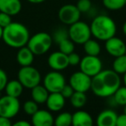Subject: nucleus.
Masks as SVG:
<instances>
[{"label":"nucleus","mask_w":126,"mask_h":126,"mask_svg":"<svg viewBox=\"0 0 126 126\" xmlns=\"http://www.w3.org/2000/svg\"><path fill=\"white\" fill-rule=\"evenodd\" d=\"M121 85L119 74L115 71L107 69L101 70L92 78L91 90L96 96L109 98L114 94Z\"/></svg>","instance_id":"obj_1"},{"label":"nucleus","mask_w":126,"mask_h":126,"mask_svg":"<svg viewBox=\"0 0 126 126\" xmlns=\"http://www.w3.org/2000/svg\"><path fill=\"white\" fill-rule=\"evenodd\" d=\"M30 37L28 29L17 22H11L3 30V41L6 45L14 48H20L26 46Z\"/></svg>","instance_id":"obj_2"},{"label":"nucleus","mask_w":126,"mask_h":126,"mask_svg":"<svg viewBox=\"0 0 126 126\" xmlns=\"http://www.w3.org/2000/svg\"><path fill=\"white\" fill-rule=\"evenodd\" d=\"M92 35L97 40L105 42L114 36L117 32V25L111 17L106 15H98L93 18L91 25Z\"/></svg>","instance_id":"obj_3"},{"label":"nucleus","mask_w":126,"mask_h":126,"mask_svg":"<svg viewBox=\"0 0 126 126\" xmlns=\"http://www.w3.org/2000/svg\"><path fill=\"white\" fill-rule=\"evenodd\" d=\"M52 44L53 39L49 34L46 32H39L30 37L27 46L35 55H42L51 48Z\"/></svg>","instance_id":"obj_4"},{"label":"nucleus","mask_w":126,"mask_h":126,"mask_svg":"<svg viewBox=\"0 0 126 126\" xmlns=\"http://www.w3.org/2000/svg\"><path fill=\"white\" fill-rule=\"evenodd\" d=\"M67 31H68V37L73 41V42L79 45H83L92 36L90 25L79 20L69 25Z\"/></svg>","instance_id":"obj_5"},{"label":"nucleus","mask_w":126,"mask_h":126,"mask_svg":"<svg viewBox=\"0 0 126 126\" xmlns=\"http://www.w3.org/2000/svg\"><path fill=\"white\" fill-rule=\"evenodd\" d=\"M17 78L23 87L31 89L34 86L40 84L42 76L40 72L35 67L30 65L22 67L18 71Z\"/></svg>","instance_id":"obj_6"},{"label":"nucleus","mask_w":126,"mask_h":126,"mask_svg":"<svg viewBox=\"0 0 126 126\" xmlns=\"http://www.w3.org/2000/svg\"><path fill=\"white\" fill-rule=\"evenodd\" d=\"M20 110V102L18 98L6 94L0 97V116L8 118H13Z\"/></svg>","instance_id":"obj_7"},{"label":"nucleus","mask_w":126,"mask_h":126,"mask_svg":"<svg viewBox=\"0 0 126 126\" xmlns=\"http://www.w3.org/2000/svg\"><path fill=\"white\" fill-rule=\"evenodd\" d=\"M66 85L65 77L60 71H51L47 73L43 79V86L48 93H60Z\"/></svg>","instance_id":"obj_8"},{"label":"nucleus","mask_w":126,"mask_h":126,"mask_svg":"<svg viewBox=\"0 0 126 126\" xmlns=\"http://www.w3.org/2000/svg\"><path fill=\"white\" fill-rule=\"evenodd\" d=\"M79 65L81 72L85 73L92 78L98 74L103 67L101 60L98 56L87 55V54L80 60Z\"/></svg>","instance_id":"obj_9"},{"label":"nucleus","mask_w":126,"mask_h":126,"mask_svg":"<svg viewBox=\"0 0 126 126\" xmlns=\"http://www.w3.org/2000/svg\"><path fill=\"white\" fill-rule=\"evenodd\" d=\"M81 12L74 4H67L61 6L58 11L60 21L66 25H71L76 23L80 18Z\"/></svg>","instance_id":"obj_10"},{"label":"nucleus","mask_w":126,"mask_h":126,"mask_svg":"<svg viewBox=\"0 0 126 126\" xmlns=\"http://www.w3.org/2000/svg\"><path fill=\"white\" fill-rule=\"evenodd\" d=\"M91 84L92 77L81 71L74 73L69 78V85L74 92L86 93L91 89Z\"/></svg>","instance_id":"obj_11"},{"label":"nucleus","mask_w":126,"mask_h":126,"mask_svg":"<svg viewBox=\"0 0 126 126\" xmlns=\"http://www.w3.org/2000/svg\"><path fill=\"white\" fill-rule=\"evenodd\" d=\"M47 65L53 70H64L69 66L67 54L61 52L60 50L52 53L47 58Z\"/></svg>","instance_id":"obj_12"},{"label":"nucleus","mask_w":126,"mask_h":126,"mask_svg":"<svg viewBox=\"0 0 126 126\" xmlns=\"http://www.w3.org/2000/svg\"><path fill=\"white\" fill-rule=\"evenodd\" d=\"M105 47L107 53L113 57L123 55L126 51V43L122 39L116 37L115 35L105 41Z\"/></svg>","instance_id":"obj_13"},{"label":"nucleus","mask_w":126,"mask_h":126,"mask_svg":"<svg viewBox=\"0 0 126 126\" xmlns=\"http://www.w3.org/2000/svg\"><path fill=\"white\" fill-rule=\"evenodd\" d=\"M31 117L34 126H52L54 124V118L48 110H38Z\"/></svg>","instance_id":"obj_14"},{"label":"nucleus","mask_w":126,"mask_h":126,"mask_svg":"<svg viewBox=\"0 0 126 126\" xmlns=\"http://www.w3.org/2000/svg\"><path fill=\"white\" fill-rule=\"evenodd\" d=\"M66 104V98L62 96L61 93H50L48 94L46 105L50 111H60L61 110Z\"/></svg>","instance_id":"obj_15"},{"label":"nucleus","mask_w":126,"mask_h":126,"mask_svg":"<svg viewBox=\"0 0 126 126\" xmlns=\"http://www.w3.org/2000/svg\"><path fill=\"white\" fill-rule=\"evenodd\" d=\"M117 115L114 110L106 109L100 112L96 118L98 126H116Z\"/></svg>","instance_id":"obj_16"},{"label":"nucleus","mask_w":126,"mask_h":126,"mask_svg":"<svg viewBox=\"0 0 126 126\" xmlns=\"http://www.w3.org/2000/svg\"><path fill=\"white\" fill-rule=\"evenodd\" d=\"M22 3L20 0H0V11L16 16L21 11Z\"/></svg>","instance_id":"obj_17"},{"label":"nucleus","mask_w":126,"mask_h":126,"mask_svg":"<svg viewBox=\"0 0 126 126\" xmlns=\"http://www.w3.org/2000/svg\"><path fill=\"white\" fill-rule=\"evenodd\" d=\"M16 54V61L18 62L21 67H26L30 66L34 61V53L28 47V46H23V47L18 48Z\"/></svg>","instance_id":"obj_18"},{"label":"nucleus","mask_w":126,"mask_h":126,"mask_svg":"<svg viewBox=\"0 0 126 126\" xmlns=\"http://www.w3.org/2000/svg\"><path fill=\"white\" fill-rule=\"evenodd\" d=\"M93 121L87 111L79 110L72 115V124L74 126H91Z\"/></svg>","instance_id":"obj_19"},{"label":"nucleus","mask_w":126,"mask_h":126,"mask_svg":"<svg viewBox=\"0 0 126 126\" xmlns=\"http://www.w3.org/2000/svg\"><path fill=\"white\" fill-rule=\"evenodd\" d=\"M48 91L45 88L44 86L37 85L31 88V97L32 99L35 101L37 104H44L46 103L47 97H48Z\"/></svg>","instance_id":"obj_20"},{"label":"nucleus","mask_w":126,"mask_h":126,"mask_svg":"<svg viewBox=\"0 0 126 126\" xmlns=\"http://www.w3.org/2000/svg\"><path fill=\"white\" fill-rule=\"evenodd\" d=\"M5 93L7 95L15 98H19L23 92V86L18 79L8 81L5 86Z\"/></svg>","instance_id":"obj_21"},{"label":"nucleus","mask_w":126,"mask_h":126,"mask_svg":"<svg viewBox=\"0 0 126 126\" xmlns=\"http://www.w3.org/2000/svg\"><path fill=\"white\" fill-rule=\"evenodd\" d=\"M84 50L87 55H94L98 56V54L101 52V47H100L99 43L97 42L96 40L90 38L87 40L84 44Z\"/></svg>","instance_id":"obj_22"},{"label":"nucleus","mask_w":126,"mask_h":126,"mask_svg":"<svg viewBox=\"0 0 126 126\" xmlns=\"http://www.w3.org/2000/svg\"><path fill=\"white\" fill-rule=\"evenodd\" d=\"M69 99H70L71 105L76 109L82 108L83 106H85L87 101L86 93H81V92H74Z\"/></svg>","instance_id":"obj_23"},{"label":"nucleus","mask_w":126,"mask_h":126,"mask_svg":"<svg viewBox=\"0 0 126 126\" xmlns=\"http://www.w3.org/2000/svg\"><path fill=\"white\" fill-rule=\"evenodd\" d=\"M112 70L115 71L117 74H124L126 72V54L115 57L112 63Z\"/></svg>","instance_id":"obj_24"},{"label":"nucleus","mask_w":126,"mask_h":126,"mask_svg":"<svg viewBox=\"0 0 126 126\" xmlns=\"http://www.w3.org/2000/svg\"><path fill=\"white\" fill-rule=\"evenodd\" d=\"M55 126H69L72 124V114L69 112H62L54 118Z\"/></svg>","instance_id":"obj_25"},{"label":"nucleus","mask_w":126,"mask_h":126,"mask_svg":"<svg viewBox=\"0 0 126 126\" xmlns=\"http://www.w3.org/2000/svg\"><path fill=\"white\" fill-rule=\"evenodd\" d=\"M112 98L116 105L124 106L126 105V86H119L112 95Z\"/></svg>","instance_id":"obj_26"},{"label":"nucleus","mask_w":126,"mask_h":126,"mask_svg":"<svg viewBox=\"0 0 126 126\" xmlns=\"http://www.w3.org/2000/svg\"><path fill=\"white\" fill-rule=\"evenodd\" d=\"M102 3L110 11H118L125 6V0H102Z\"/></svg>","instance_id":"obj_27"},{"label":"nucleus","mask_w":126,"mask_h":126,"mask_svg":"<svg viewBox=\"0 0 126 126\" xmlns=\"http://www.w3.org/2000/svg\"><path fill=\"white\" fill-rule=\"evenodd\" d=\"M58 45H59V50L67 55L71 53L74 52V43L69 37L60 42Z\"/></svg>","instance_id":"obj_28"},{"label":"nucleus","mask_w":126,"mask_h":126,"mask_svg":"<svg viewBox=\"0 0 126 126\" xmlns=\"http://www.w3.org/2000/svg\"><path fill=\"white\" fill-rule=\"evenodd\" d=\"M39 110L38 108V104L35 101L32 100H28L23 104V110L27 115L32 116L33 114H35L37 110Z\"/></svg>","instance_id":"obj_29"},{"label":"nucleus","mask_w":126,"mask_h":126,"mask_svg":"<svg viewBox=\"0 0 126 126\" xmlns=\"http://www.w3.org/2000/svg\"><path fill=\"white\" fill-rule=\"evenodd\" d=\"M66 38H68V31L64 30V29L57 30L55 32H54V35H53V36H52L53 42H54L57 44Z\"/></svg>","instance_id":"obj_30"},{"label":"nucleus","mask_w":126,"mask_h":126,"mask_svg":"<svg viewBox=\"0 0 126 126\" xmlns=\"http://www.w3.org/2000/svg\"><path fill=\"white\" fill-rule=\"evenodd\" d=\"M76 6L81 13L89 12L92 10L91 0H78Z\"/></svg>","instance_id":"obj_31"},{"label":"nucleus","mask_w":126,"mask_h":126,"mask_svg":"<svg viewBox=\"0 0 126 126\" xmlns=\"http://www.w3.org/2000/svg\"><path fill=\"white\" fill-rule=\"evenodd\" d=\"M12 22L11 20V16L4 12L0 11V26L2 28H5L6 26L10 24Z\"/></svg>","instance_id":"obj_32"},{"label":"nucleus","mask_w":126,"mask_h":126,"mask_svg":"<svg viewBox=\"0 0 126 126\" xmlns=\"http://www.w3.org/2000/svg\"><path fill=\"white\" fill-rule=\"evenodd\" d=\"M68 57V63H69V66H73V67H75V66H78L80 62V56L78 54L76 53L73 52L71 54H69L67 55Z\"/></svg>","instance_id":"obj_33"},{"label":"nucleus","mask_w":126,"mask_h":126,"mask_svg":"<svg viewBox=\"0 0 126 126\" xmlns=\"http://www.w3.org/2000/svg\"><path fill=\"white\" fill-rule=\"evenodd\" d=\"M60 93L62 94V96L65 98H70V97L73 95V93H74V91L70 85H65V86H63V88L61 89V91L60 92Z\"/></svg>","instance_id":"obj_34"},{"label":"nucleus","mask_w":126,"mask_h":126,"mask_svg":"<svg viewBox=\"0 0 126 126\" xmlns=\"http://www.w3.org/2000/svg\"><path fill=\"white\" fill-rule=\"evenodd\" d=\"M8 82V76L3 69L0 68V92L4 90L5 86Z\"/></svg>","instance_id":"obj_35"},{"label":"nucleus","mask_w":126,"mask_h":126,"mask_svg":"<svg viewBox=\"0 0 126 126\" xmlns=\"http://www.w3.org/2000/svg\"><path fill=\"white\" fill-rule=\"evenodd\" d=\"M116 126H126V114H121L117 116L116 121Z\"/></svg>","instance_id":"obj_36"},{"label":"nucleus","mask_w":126,"mask_h":126,"mask_svg":"<svg viewBox=\"0 0 126 126\" xmlns=\"http://www.w3.org/2000/svg\"><path fill=\"white\" fill-rule=\"evenodd\" d=\"M12 124L11 118L0 116V126H11Z\"/></svg>","instance_id":"obj_37"},{"label":"nucleus","mask_w":126,"mask_h":126,"mask_svg":"<svg viewBox=\"0 0 126 126\" xmlns=\"http://www.w3.org/2000/svg\"><path fill=\"white\" fill-rule=\"evenodd\" d=\"M14 126H30V123L27 122L25 120H20V121H17V122L14 123L13 124Z\"/></svg>","instance_id":"obj_38"},{"label":"nucleus","mask_w":126,"mask_h":126,"mask_svg":"<svg viewBox=\"0 0 126 126\" xmlns=\"http://www.w3.org/2000/svg\"><path fill=\"white\" fill-rule=\"evenodd\" d=\"M28 2H30V4H42V3L45 2L46 0H27Z\"/></svg>","instance_id":"obj_39"},{"label":"nucleus","mask_w":126,"mask_h":126,"mask_svg":"<svg viewBox=\"0 0 126 126\" xmlns=\"http://www.w3.org/2000/svg\"><path fill=\"white\" fill-rule=\"evenodd\" d=\"M123 32H124V34L126 35V21L124 22V25H123Z\"/></svg>","instance_id":"obj_40"},{"label":"nucleus","mask_w":126,"mask_h":126,"mask_svg":"<svg viewBox=\"0 0 126 126\" xmlns=\"http://www.w3.org/2000/svg\"><path fill=\"white\" fill-rule=\"evenodd\" d=\"M123 75H124V77H123V81H124V85L126 86V72L124 73V74H123Z\"/></svg>","instance_id":"obj_41"},{"label":"nucleus","mask_w":126,"mask_h":126,"mask_svg":"<svg viewBox=\"0 0 126 126\" xmlns=\"http://www.w3.org/2000/svg\"><path fill=\"white\" fill-rule=\"evenodd\" d=\"M3 30H4V28L0 26V40L2 39V36H3Z\"/></svg>","instance_id":"obj_42"},{"label":"nucleus","mask_w":126,"mask_h":126,"mask_svg":"<svg viewBox=\"0 0 126 126\" xmlns=\"http://www.w3.org/2000/svg\"><path fill=\"white\" fill-rule=\"evenodd\" d=\"M124 113L126 114V105H124Z\"/></svg>","instance_id":"obj_43"},{"label":"nucleus","mask_w":126,"mask_h":126,"mask_svg":"<svg viewBox=\"0 0 126 126\" xmlns=\"http://www.w3.org/2000/svg\"><path fill=\"white\" fill-rule=\"evenodd\" d=\"M0 97H1V92H0Z\"/></svg>","instance_id":"obj_44"},{"label":"nucleus","mask_w":126,"mask_h":126,"mask_svg":"<svg viewBox=\"0 0 126 126\" xmlns=\"http://www.w3.org/2000/svg\"><path fill=\"white\" fill-rule=\"evenodd\" d=\"M125 6H126V0H125Z\"/></svg>","instance_id":"obj_45"},{"label":"nucleus","mask_w":126,"mask_h":126,"mask_svg":"<svg viewBox=\"0 0 126 126\" xmlns=\"http://www.w3.org/2000/svg\"><path fill=\"white\" fill-rule=\"evenodd\" d=\"M125 54H126V51H125Z\"/></svg>","instance_id":"obj_46"}]
</instances>
